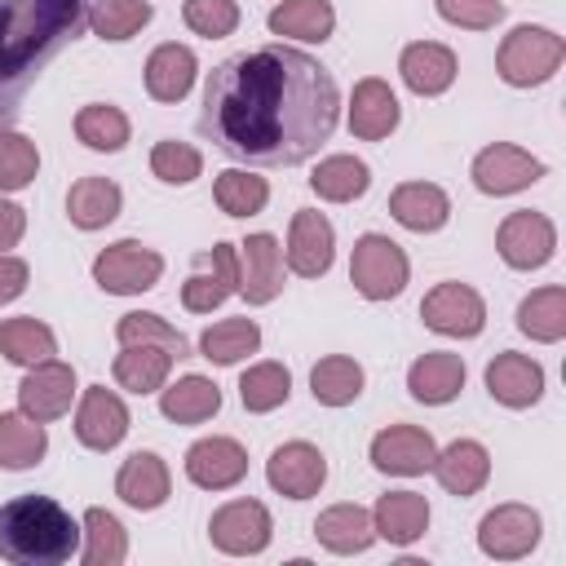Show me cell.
Wrapping results in <instances>:
<instances>
[{
    "instance_id": "1",
    "label": "cell",
    "mask_w": 566,
    "mask_h": 566,
    "mask_svg": "<svg viewBox=\"0 0 566 566\" xmlns=\"http://www.w3.org/2000/svg\"><path fill=\"white\" fill-rule=\"evenodd\" d=\"M336 119L332 71L292 44H261L208 75L199 137L243 168H296L318 155Z\"/></svg>"
},
{
    "instance_id": "2",
    "label": "cell",
    "mask_w": 566,
    "mask_h": 566,
    "mask_svg": "<svg viewBox=\"0 0 566 566\" xmlns=\"http://www.w3.org/2000/svg\"><path fill=\"white\" fill-rule=\"evenodd\" d=\"M84 27L88 0H0V119L22 111L27 88Z\"/></svg>"
},
{
    "instance_id": "3",
    "label": "cell",
    "mask_w": 566,
    "mask_h": 566,
    "mask_svg": "<svg viewBox=\"0 0 566 566\" xmlns=\"http://www.w3.org/2000/svg\"><path fill=\"white\" fill-rule=\"evenodd\" d=\"M80 522L53 495H13L0 504V557L13 566H62L80 557Z\"/></svg>"
},
{
    "instance_id": "4",
    "label": "cell",
    "mask_w": 566,
    "mask_h": 566,
    "mask_svg": "<svg viewBox=\"0 0 566 566\" xmlns=\"http://www.w3.org/2000/svg\"><path fill=\"white\" fill-rule=\"evenodd\" d=\"M562 57H566V40L557 31L517 22L495 49V75L509 88H539L562 71Z\"/></svg>"
},
{
    "instance_id": "5",
    "label": "cell",
    "mask_w": 566,
    "mask_h": 566,
    "mask_svg": "<svg viewBox=\"0 0 566 566\" xmlns=\"http://www.w3.org/2000/svg\"><path fill=\"white\" fill-rule=\"evenodd\" d=\"M411 279V261L407 252L380 234V230H367L354 239V252H349V283L363 301H394Z\"/></svg>"
},
{
    "instance_id": "6",
    "label": "cell",
    "mask_w": 566,
    "mask_h": 566,
    "mask_svg": "<svg viewBox=\"0 0 566 566\" xmlns=\"http://www.w3.org/2000/svg\"><path fill=\"white\" fill-rule=\"evenodd\" d=\"M164 279V256L142 239H119L93 256V283L111 296H142Z\"/></svg>"
},
{
    "instance_id": "7",
    "label": "cell",
    "mask_w": 566,
    "mask_h": 566,
    "mask_svg": "<svg viewBox=\"0 0 566 566\" xmlns=\"http://www.w3.org/2000/svg\"><path fill=\"white\" fill-rule=\"evenodd\" d=\"M208 539L217 553L226 557H256L270 548L274 539V517L261 500L243 495V500H226L212 517H208Z\"/></svg>"
},
{
    "instance_id": "8",
    "label": "cell",
    "mask_w": 566,
    "mask_h": 566,
    "mask_svg": "<svg viewBox=\"0 0 566 566\" xmlns=\"http://www.w3.org/2000/svg\"><path fill=\"white\" fill-rule=\"evenodd\" d=\"M420 318L429 332L438 336H451V340H473L482 336L486 327V301L478 296V287L460 283V279H447V283H433L420 301Z\"/></svg>"
},
{
    "instance_id": "9",
    "label": "cell",
    "mask_w": 566,
    "mask_h": 566,
    "mask_svg": "<svg viewBox=\"0 0 566 566\" xmlns=\"http://www.w3.org/2000/svg\"><path fill=\"white\" fill-rule=\"evenodd\" d=\"M544 172H548L544 159H535L531 150H522V146H513V142H491V146H482V150L473 155V164H469L473 186H478L482 195H491V199L517 195V190L535 186Z\"/></svg>"
},
{
    "instance_id": "10",
    "label": "cell",
    "mask_w": 566,
    "mask_h": 566,
    "mask_svg": "<svg viewBox=\"0 0 566 566\" xmlns=\"http://www.w3.org/2000/svg\"><path fill=\"white\" fill-rule=\"evenodd\" d=\"M495 252L509 270H544L557 252V226L535 208H517L500 221Z\"/></svg>"
},
{
    "instance_id": "11",
    "label": "cell",
    "mask_w": 566,
    "mask_h": 566,
    "mask_svg": "<svg viewBox=\"0 0 566 566\" xmlns=\"http://www.w3.org/2000/svg\"><path fill=\"white\" fill-rule=\"evenodd\" d=\"M539 535H544V522L531 504H495L491 513H482L478 522V548L495 562H517V557H531L539 548Z\"/></svg>"
},
{
    "instance_id": "12",
    "label": "cell",
    "mask_w": 566,
    "mask_h": 566,
    "mask_svg": "<svg viewBox=\"0 0 566 566\" xmlns=\"http://www.w3.org/2000/svg\"><path fill=\"white\" fill-rule=\"evenodd\" d=\"M239 292V248L234 243H212L208 252L195 256V270L181 283V305L190 314H212Z\"/></svg>"
},
{
    "instance_id": "13",
    "label": "cell",
    "mask_w": 566,
    "mask_h": 566,
    "mask_svg": "<svg viewBox=\"0 0 566 566\" xmlns=\"http://www.w3.org/2000/svg\"><path fill=\"white\" fill-rule=\"evenodd\" d=\"M128 429H133V416H128V407H124V398L115 389L88 385L80 394V402H75V438H80V447L106 455L128 438Z\"/></svg>"
},
{
    "instance_id": "14",
    "label": "cell",
    "mask_w": 566,
    "mask_h": 566,
    "mask_svg": "<svg viewBox=\"0 0 566 566\" xmlns=\"http://www.w3.org/2000/svg\"><path fill=\"white\" fill-rule=\"evenodd\" d=\"M433 455H438V442L420 424H385L367 447L371 469L389 473V478H420V473H429Z\"/></svg>"
},
{
    "instance_id": "15",
    "label": "cell",
    "mask_w": 566,
    "mask_h": 566,
    "mask_svg": "<svg viewBox=\"0 0 566 566\" xmlns=\"http://www.w3.org/2000/svg\"><path fill=\"white\" fill-rule=\"evenodd\" d=\"M75 394H80L75 389V367L57 363V358H44V363L27 367V376L18 380V411L49 424V420H62L71 411Z\"/></svg>"
},
{
    "instance_id": "16",
    "label": "cell",
    "mask_w": 566,
    "mask_h": 566,
    "mask_svg": "<svg viewBox=\"0 0 566 566\" xmlns=\"http://www.w3.org/2000/svg\"><path fill=\"white\" fill-rule=\"evenodd\" d=\"M336 261V230L323 212L314 208H296L292 226H287V248H283V265L301 279H323Z\"/></svg>"
},
{
    "instance_id": "17",
    "label": "cell",
    "mask_w": 566,
    "mask_h": 566,
    "mask_svg": "<svg viewBox=\"0 0 566 566\" xmlns=\"http://www.w3.org/2000/svg\"><path fill=\"white\" fill-rule=\"evenodd\" d=\"M234 248H239V296L248 305H270L283 292V274H287L283 243L274 234L256 230V234H248Z\"/></svg>"
},
{
    "instance_id": "18",
    "label": "cell",
    "mask_w": 566,
    "mask_h": 566,
    "mask_svg": "<svg viewBox=\"0 0 566 566\" xmlns=\"http://www.w3.org/2000/svg\"><path fill=\"white\" fill-rule=\"evenodd\" d=\"M181 464H186V478L199 491H230V486H239L248 478V451H243V442H234L226 433L190 442Z\"/></svg>"
},
{
    "instance_id": "19",
    "label": "cell",
    "mask_w": 566,
    "mask_h": 566,
    "mask_svg": "<svg viewBox=\"0 0 566 566\" xmlns=\"http://www.w3.org/2000/svg\"><path fill=\"white\" fill-rule=\"evenodd\" d=\"M265 482L287 500H310L327 482V455L314 442H283L265 460Z\"/></svg>"
},
{
    "instance_id": "20",
    "label": "cell",
    "mask_w": 566,
    "mask_h": 566,
    "mask_svg": "<svg viewBox=\"0 0 566 566\" xmlns=\"http://www.w3.org/2000/svg\"><path fill=\"white\" fill-rule=\"evenodd\" d=\"M482 380H486V394L509 411H526L544 398V367L531 354H517V349H500L486 363Z\"/></svg>"
},
{
    "instance_id": "21",
    "label": "cell",
    "mask_w": 566,
    "mask_h": 566,
    "mask_svg": "<svg viewBox=\"0 0 566 566\" xmlns=\"http://www.w3.org/2000/svg\"><path fill=\"white\" fill-rule=\"evenodd\" d=\"M429 473L438 478V486H442L447 495L469 500V495H478V491L486 486V478H491V451H486L478 438H455V442H447V447L433 455Z\"/></svg>"
},
{
    "instance_id": "22",
    "label": "cell",
    "mask_w": 566,
    "mask_h": 566,
    "mask_svg": "<svg viewBox=\"0 0 566 566\" xmlns=\"http://www.w3.org/2000/svg\"><path fill=\"white\" fill-rule=\"evenodd\" d=\"M398 75L402 84L416 93V97H442L455 75H460V62L447 44L438 40H411L402 53H398Z\"/></svg>"
},
{
    "instance_id": "23",
    "label": "cell",
    "mask_w": 566,
    "mask_h": 566,
    "mask_svg": "<svg viewBox=\"0 0 566 566\" xmlns=\"http://www.w3.org/2000/svg\"><path fill=\"white\" fill-rule=\"evenodd\" d=\"M142 80H146V93H150L155 102L177 106V102H186V97H190V88H195V80H199V57H195V49H190V44L168 40V44L150 49Z\"/></svg>"
},
{
    "instance_id": "24",
    "label": "cell",
    "mask_w": 566,
    "mask_h": 566,
    "mask_svg": "<svg viewBox=\"0 0 566 566\" xmlns=\"http://www.w3.org/2000/svg\"><path fill=\"white\" fill-rule=\"evenodd\" d=\"M402 119L398 93L380 75H363L349 93V133L358 142H385Z\"/></svg>"
},
{
    "instance_id": "25",
    "label": "cell",
    "mask_w": 566,
    "mask_h": 566,
    "mask_svg": "<svg viewBox=\"0 0 566 566\" xmlns=\"http://www.w3.org/2000/svg\"><path fill=\"white\" fill-rule=\"evenodd\" d=\"M115 495H119L128 509H137V513L164 509L168 495H172V473H168L164 455H155V451H133V455L119 464V473H115Z\"/></svg>"
},
{
    "instance_id": "26",
    "label": "cell",
    "mask_w": 566,
    "mask_h": 566,
    "mask_svg": "<svg viewBox=\"0 0 566 566\" xmlns=\"http://www.w3.org/2000/svg\"><path fill=\"white\" fill-rule=\"evenodd\" d=\"M464 389V358L451 349H429L407 367V394L424 407H447Z\"/></svg>"
},
{
    "instance_id": "27",
    "label": "cell",
    "mask_w": 566,
    "mask_h": 566,
    "mask_svg": "<svg viewBox=\"0 0 566 566\" xmlns=\"http://www.w3.org/2000/svg\"><path fill=\"white\" fill-rule=\"evenodd\" d=\"M389 217L411 234H433L451 221V199L433 181H402L389 195Z\"/></svg>"
},
{
    "instance_id": "28",
    "label": "cell",
    "mask_w": 566,
    "mask_h": 566,
    "mask_svg": "<svg viewBox=\"0 0 566 566\" xmlns=\"http://www.w3.org/2000/svg\"><path fill=\"white\" fill-rule=\"evenodd\" d=\"M371 526H376V539L407 548L429 531V500L420 491H385L371 509Z\"/></svg>"
},
{
    "instance_id": "29",
    "label": "cell",
    "mask_w": 566,
    "mask_h": 566,
    "mask_svg": "<svg viewBox=\"0 0 566 566\" xmlns=\"http://www.w3.org/2000/svg\"><path fill=\"white\" fill-rule=\"evenodd\" d=\"M314 539L336 553V557H354V553H367L376 544V526H371V509L363 504H332L314 517Z\"/></svg>"
},
{
    "instance_id": "30",
    "label": "cell",
    "mask_w": 566,
    "mask_h": 566,
    "mask_svg": "<svg viewBox=\"0 0 566 566\" xmlns=\"http://www.w3.org/2000/svg\"><path fill=\"white\" fill-rule=\"evenodd\" d=\"M265 27H270V35H279V40L323 44V40H332V31H336V9H332V0H283V4L270 9Z\"/></svg>"
},
{
    "instance_id": "31",
    "label": "cell",
    "mask_w": 566,
    "mask_h": 566,
    "mask_svg": "<svg viewBox=\"0 0 566 566\" xmlns=\"http://www.w3.org/2000/svg\"><path fill=\"white\" fill-rule=\"evenodd\" d=\"M124 212V190L111 177H80L66 190V217L75 230H106Z\"/></svg>"
},
{
    "instance_id": "32",
    "label": "cell",
    "mask_w": 566,
    "mask_h": 566,
    "mask_svg": "<svg viewBox=\"0 0 566 566\" xmlns=\"http://www.w3.org/2000/svg\"><path fill=\"white\" fill-rule=\"evenodd\" d=\"M159 411L172 424H203L221 411V389H217V380H208L199 371L177 376L172 385L159 389Z\"/></svg>"
},
{
    "instance_id": "33",
    "label": "cell",
    "mask_w": 566,
    "mask_h": 566,
    "mask_svg": "<svg viewBox=\"0 0 566 566\" xmlns=\"http://www.w3.org/2000/svg\"><path fill=\"white\" fill-rule=\"evenodd\" d=\"M168 371H172V354L159 349V345H119V354L111 363L115 385L137 394V398L159 394L168 385Z\"/></svg>"
},
{
    "instance_id": "34",
    "label": "cell",
    "mask_w": 566,
    "mask_h": 566,
    "mask_svg": "<svg viewBox=\"0 0 566 566\" xmlns=\"http://www.w3.org/2000/svg\"><path fill=\"white\" fill-rule=\"evenodd\" d=\"M363 385H367V371L349 354H323L310 367V394L318 407H349V402H358Z\"/></svg>"
},
{
    "instance_id": "35",
    "label": "cell",
    "mask_w": 566,
    "mask_h": 566,
    "mask_svg": "<svg viewBox=\"0 0 566 566\" xmlns=\"http://www.w3.org/2000/svg\"><path fill=\"white\" fill-rule=\"evenodd\" d=\"M517 332L539 340V345H557L566 336V287L562 283H544L531 296H522L517 305Z\"/></svg>"
},
{
    "instance_id": "36",
    "label": "cell",
    "mask_w": 566,
    "mask_h": 566,
    "mask_svg": "<svg viewBox=\"0 0 566 566\" xmlns=\"http://www.w3.org/2000/svg\"><path fill=\"white\" fill-rule=\"evenodd\" d=\"M367 186H371V168L358 155H327L310 172V190L327 203H354L367 195Z\"/></svg>"
},
{
    "instance_id": "37",
    "label": "cell",
    "mask_w": 566,
    "mask_h": 566,
    "mask_svg": "<svg viewBox=\"0 0 566 566\" xmlns=\"http://www.w3.org/2000/svg\"><path fill=\"white\" fill-rule=\"evenodd\" d=\"M49 451V433L27 411H0V469H35Z\"/></svg>"
},
{
    "instance_id": "38",
    "label": "cell",
    "mask_w": 566,
    "mask_h": 566,
    "mask_svg": "<svg viewBox=\"0 0 566 566\" xmlns=\"http://www.w3.org/2000/svg\"><path fill=\"white\" fill-rule=\"evenodd\" d=\"M0 354L18 367H35L44 358L57 354V336L44 318L35 314H18V318H0Z\"/></svg>"
},
{
    "instance_id": "39",
    "label": "cell",
    "mask_w": 566,
    "mask_h": 566,
    "mask_svg": "<svg viewBox=\"0 0 566 566\" xmlns=\"http://www.w3.org/2000/svg\"><path fill=\"white\" fill-rule=\"evenodd\" d=\"M128 133H133L128 115H124L119 106H111V102H84V106L75 111V137H80L88 150H97V155L124 150V146H128Z\"/></svg>"
},
{
    "instance_id": "40",
    "label": "cell",
    "mask_w": 566,
    "mask_h": 566,
    "mask_svg": "<svg viewBox=\"0 0 566 566\" xmlns=\"http://www.w3.org/2000/svg\"><path fill=\"white\" fill-rule=\"evenodd\" d=\"M256 349H261V327L252 318H221V323L203 327V336H199V358H208L217 367H234Z\"/></svg>"
},
{
    "instance_id": "41",
    "label": "cell",
    "mask_w": 566,
    "mask_h": 566,
    "mask_svg": "<svg viewBox=\"0 0 566 566\" xmlns=\"http://www.w3.org/2000/svg\"><path fill=\"white\" fill-rule=\"evenodd\" d=\"M80 562L84 566H119L128 557V535H124V522L106 509H88L80 517Z\"/></svg>"
},
{
    "instance_id": "42",
    "label": "cell",
    "mask_w": 566,
    "mask_h": 566,
    "mask_svg": "<svg viewBox=\"0 0 566 566\" xmlns=\"http://www.w3.org/2000/svg\"><path fill=\"white\" fill-rule=\"evenodd\" d=\"M287 398H292V371H287L283 363H274V358L252 363V367L239 376V402H243V411H252V416H265V411L283 407Z\"/></svg>"
},
{
    "instance_id": "43",
    "label": "cell",
    "mask_w": 566,
    "mask_h": 566,
    "mask_svg": "<svg viewBox=\"0 0 566 566\" xmlns=\"http://www.w3.org/2000/svg\"><path fill=\"white\" fill-rule=\"evenodd\" d=\"M155 18V4L150 0H93L88 4V27L97 40H111V44H124L133 40L142 27H150Z\"/></svg>"
},
{
    "instance_id": "44",
    "label": "cell",
    "mask_w": 566,
    "mask_h": 566,
    "mask_svg": "<svg viewBox=\"0 0 566 566\" xmlns=\"http://www.w3.org/2000/svg\"><path fill=\"white\" fill-rule=\"evenodd\" d=\"M212 199L226 217H256L270 203V181L248 172V168H226L212 181Z\"/></svg>"
},
{
    "instance_id": "45",
    "label": "cell",
    "mask_w": 566,
    "mask_h": 566,
    "mask_svg": "<svg viewBox=\"0 0 566 566\" xmlns=\"http://www.w3.org/2000/svg\"><path fill=\"white\" fill-rule=\"evenodd\" d=\"M115 340H119V345H159V349H168L172 358H186V354H190L186 336H181L168 318H159V314H150V310L119 314V323H115Z\"/></svg>"
},
{
    "instance_id": "46",
    "label": "cell",
    "mask_w": 566,
    "mask_h": 566,
    "mask_svg": "<svg viewBox=\"0 0 566 566\" xmlns=\"http://www.w3.org/2000/svg\"><path fill=\"white\" fill-rule=\"evenodd\" d=\"M40 172V150L27 133L18 128H0V190L13 195V190H27Z\"/></svg>"
},
{
    "instance_id": "47",
    "label": "cell",
    "mask_w": 566,
    "mask_h": 566,
    "mask_svg": "<svg viewBox=\"0 0 566 566\" xmlns=\"http://www.w3.org/2000/svg\"><path fill=\"white\" fill-rule=\"evenodd\" d=\"M150 172H155L164 186H190V181L203 172V155H199V146H190V142L164 137V142L150 146Z\"/></svg>"
},
{
    "instance_id": "48",
    "label": "cell",
    "mask_w": 566,
    "mask_h": 566,
    "mask_svg": "<svg viewBox=\"0 0 566 566\" xmlns=\"http://www.w3.org/2000/svg\"><path fill=\"white\" fill-rule=\"evenodd\" d=\"M181 22L203 40H226L239 31V4L234 0H181Z\"/></svg>"
},
{
    "instance_id": "49",
    "label": "cell",
    "mask_w": 566,
    "mask_h": 566,
    "mask_svg": "<svg viewBox=\"0 0 566 566\" xmlns=\"http://www.w3.org/2000/svg\"><path fill=\"white\" fill-rule=\"evenodd\" d=\"M433 9L460 31H491L495 22H504V0H433Z\"/></svg>"
},
{
    "instance_id": "50",
    "label": "cell",
    "mask_w": 566,
    "mask_h": 566,
    "mask_svg": "<svg viewBox=\"0 0 566 566\" xmlns=\"http://www.w3.org/2000/svg\"><path fill=\"white\" fill-rule=\"evenodd\" d=\"M27 283H31V265L13 252H0V305L18 301L27 292Z\"/></svg>"
},
{
    "instance_id": "51",
    "label": "cell",
    "mask_w": 566,
    "mask_h": 566,
    "mask_svg": "<svg viewBox=\"0 0 566 566\" xmlns=\"http://www.w3.org/2000/svg\"><path fill=\"white\" fill-rule=\"evenodd\" d=\"M22 234H27V208L13 199H0V252L18 248Z\"/></svg>"
}]
</instances>
